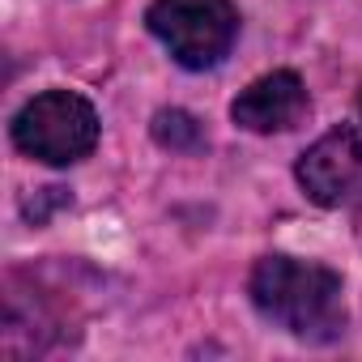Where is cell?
Here are the masks:
<instances>
[{
	"mask_svg": "<svg viewBox=\"0 0 362 362\" xmlns=\"http://www.w3.org/2000/svg\"><path fill=\"white\" fill-rule=\"evenodd\" d=\"M247 294L269 324L298 341H337L345 332V286L324 264L264 256L252 269Z\"/></svg>",
	"mask_w": 362,
	"mask_h": 362,
	"instance_id": "6da1fadb",
	"label": "cell"
},
{
	"mask_svg": "<svg viewBox=\"0 0 362 362\" xmlns=\"http://www.w3.org/2000/svg\"><path fill=\"white\" fill-rule=\"evenodd\" d=\"M145 26L175 64L205 73L230 56L239 39V9L230 0H153Z\"/></svg>",
	"mask_w": 362,
	"mask_h": 362,
	"instance_id": "7a4b0ae2",
	"label": "cell"
},
{
	"mask_svg": "<svg viewBox=\"0 0 362 362\" xmlns=\"http://www.w3.org/2000/svg\"><path fill=\"white\" fill-rule=\"evenodd\" d=\"M13 145L47 166H73L98 145V111L90 98L73 90L35 94L9 124Z\"/></svg>",
	"mask_w": 362,
	"mask_h": 362,
	"instance_id": "3957f363",
	"label": "cell"
},
{
	"mask_svg": "<svg viewBox=\"0 0 362 362\" xmlns=\"http://www.w3.org/2000/svg\"><path fill=\"white\" fill-rule=\"evenodd\" d=\"M298 188L324 209H362V136L354 128L324 132L311 149H303Z\"/></svg>",
	"mask_w": 362,
	"mask_h": 362,
	"instance_id": "277c9868",
	"label": "cell"
},
{
	"mask_svg": "<svg viewBox=\"0 0 362 362\" xmlns=\"http://www.w3.org/2000/svg\"><path fill=\"white\" fill-rule=\"evenodd\" d=\"M303 115H307V86L290 69H277V73L252 81L230 103V119L247 132H286Z\"/></svg>",
	"mask_w": 362,
	"mask_h": 362,
	"instance_id": "5b68a950",
	"label": "cell"
},
{
	"mask_svg": "<svg viewBox=\"0 0 362 362\" xmlns=\"http://www.w3.org/2000/svg\"><path fill=\"white\" fill-rule=\"evenodd\" d=\"M153 136L166 149H201V124L188 111H158L153 115Z\"/></svg>",
	"mask_w": 362,
	"mask_h": 362,
	"instance_id": "8992f818",
	"label": "cell"
},
{
	"mask_svg": "<svg viewBox=\"0 0 362 362\" xmlns=\"http://www.w3.org/2000/svg\"><path fill=\"white\" fill-rule=\"evenodd\" d=\"M358 115H362V98H358Z\"/></svg>",
	"mask_w": 362,
	"mask_h": 362,
	"instance_id": "52a82bcc",
	"label": "cell"
}]
</instances>
